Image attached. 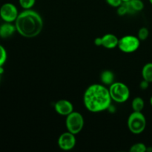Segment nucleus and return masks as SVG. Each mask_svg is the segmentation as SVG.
Returning <instances> with one entry per match:
<instances>
[{"label": "nucleus", "mask_w": 152, "mask_h": 152, "mask_svg": "<svg viewBox=\"0 0 152 152\" xmlns=\"http://www.w3.org/2000/svg\"><path fill=\"white\" fill-rule=\"evenodd\" d=\"M111 100L108 88L100 84L90 86L83 95L85 106L88 111L92 113H99L108 109Z\"/></svg>", "instance_id": "obj_1"}, {"label": "nucleus", "mask_w": 152, "mask_h": 152, "mask_svg": "<svg viewBox=\"0 0 152 152\" xmlns=\"http://www.w3.org/2000/svg\"><path fill=\"white\" fill-rule=\"evenodd\" d=\"M14 22L16 31L25 38L37 37L42 31V18L37 11L31 9L25 10L19 13Z\"/></svg>", "instance_id": "obj_2"}, {"label": "nucleus", "mask_w": 152, "mask_h": 152, "mask_svg": "<svg viewBox=\"0 0 152 152\" xmlns=\"http://www.w3.org/2000/svg\"><path fill=\"white\" fill-rule=\"evenodd\" d=\"M110 96L111 99L118 103L126 102L130 96V90L126 84L120 82H114L110 86Z\"/></svg>", "instance_id": "obj_3"}, {"label": "nucleus", "mask_w": 152, "mask_h": 152, "mask_svg": "<svg viewBox=\"0 0 152 152\" xmlns=\"http://www.w3.org/2000/svg\"><path fill=\"white\" fill-rule=\"evenodd\" d=\"M127 125L132 133L140 134L145 129L146 119L142 111H133L128 118Z\"/></svg>", "instance_id": "obj_4"}, {"label": "nucleus", "mask_w": 152, "mask_h": 152, "mask_svg": "<svg viewBox=\"0 0 152 152\" xmlns=\"http://www.w3.org/2000/svg\"><path fill=\"white\" fill-rule=\"evenodd\" d=\"M84 118L80 113L73 111L66 116L65 126L67 130L74 134H77L83 130L84 127Z\"/></svg>", "instance_id": "obj_5"}, {"label": "nucleus", "mask_w": 152, "mask_h": 152, "mask_svg": "<svg viewBox=\"0 0 152 152\" xmlns=\"http://www.w3.org/2000/svg\"><path fill=\"white\" fill-rule=\"evenodd\" d=\"M140 45V40L135 36L126 35L119 39L118 48L123 53H134L139 48Z\"/></svg>", "instance_id": "obj_6"}, {"label": "nucleus", "mask_w": 152, "mask_h": 152, "mask_svg": "<svg viewBox=\"0 0 152 152\" xmlns=\"http://www.w3.org/2000/svg\"><path fill=\"white\" fill-rule=\"evenodd\" d=\"M19 12L16 5L10 2L3 4L0 7V17L5 22H13L18 17Z\"/></svg>", "instance_id": "obj_7"}, {"label": "nucleus", "mask_w": 152, "mask_h": 152, "mask_svg": "<svg viewBox=\"0 0 152 152\" xmlns=\"http://www.w3.org/2000/svg\"><path fill=\"white\" fill-rule=\"evenodd\" d=\"M76 140L75 134L70 132H64L58 139V145L63 151H70L75 147Z\"/></svg>", "instance_id": "obj_8"}, {"label": "nucleus", "mask_w": 152, "mask_h": 152, "mask_svg": "<svg viewBox=\"0 0 152 152\" xmlns=\"http://www.w3.org/2000/svg\"><path fill=\"white\" fill-rule=\"evenodd\" d=\"M54 109L57 114L66 117L74 111V106L72 103L67 99H59L55 103Z\"/></svg>", "instance_id": "obj_9"}, {"label": "nucleus", "mask_w": 152, "mask_h": 152, "mask_svg": "<svg viewBox=\"0 0 152 152\" xmlns=\"http://www.w3.org/2000/svg\"><path fill=\"white\" fill-rule=\"evenodd\" d=\"M102 46L107 49H113L118 46L119 39L112 34H106L101 37Z\"/></svg>", "instance_id": "obj_10"}, {"label": "nucleus", "mask_w": 152, "mask_h": 152, "mask_svg": "<svg viewBox=\"0 0 152 152\" xmlns=\"http://www.w3.org/2000/svg\"><path fill=\"white\" fill-rule=\"evenodd\" d=\"M16 31L15 25L12 22H5L0 25V37L2 39H7L11 37Z\"/></svg>", "instance_id": "obj_11"}, {"label": "nucleus", "mask_w": 152, "mask_h": 152, "mask_svg": "<svg viewBox=\"0 0 152 152\" xmlns=\"http://www.w3.org/2000/svg\"><path fill=\"white\" fill-rule=\"evenodd\" d=\"M129 14H134L137 12H140L144 8V3L142 0H130L126 1Z\"/></svg>", "instance_id": "obj_12"}, {"label": "nucleus", "mask_w": 152, "mask_h": 152, "mask_svg": "<svg viewBox=\"0 0 152 152\" xmlns=\"http://www.w3.org/2000/svg\"><path fill=\"white\" fill-rule=\"evenodd\" d=\"M100 80L104 85L111 86L113 83H114V75L112 71L105 70L101 73Z\"/></svg>", "instance_id": "obj_13"}, {"label": "nucleus", "mask_w": 152, "mask_h": 152, "mask_svg": "<svg viewBox=\"0 0 152 152\" xmlns=\"http://www.w3.org/2000/svg\"><path fill=\"white\" fill-rule=\"evenodd\" d=\"M142 79L148 83H152V62L146 63L142 69Z\"/></svg>", "instance_id": "obj_14"}, {"label": "nucleus", "mask_w": 152, "mask_h": 152, "mask_svg": "<svg viewBox=\"0 0 152 152\" xmlns=\"http://www.w3.org/2000/svg\"><path fill=\"white\" fill-rule=\"evenodd\" d=\"M132 109L134 111H142L145 106V102L140 96H137L132 100Z\"/></svg>", "instance_id": "obj_15"}, {"label": "nucleus", "mask_w": 152, "mask_h": 152, "mask_svg": "<svg viewBox=\"0 0 152 152\" xmlns=\"http://www.w3.org/2000/svg\"><path fill=\"white\" fill-rule=\"evenodd\" d=\"M147 149V146L142 142H137L135 143L131 147L129 151L131 152H145Z\"/></svg>", "instance_id": "obj_16"}, {"label": "nucleus", "mask_w": 152, "mask_h": 152, "mask_svg": "<svg viewBox=\"0 0 152 152\" xmlns=\"http://www.w3.org/2000/svg\"><path fill=\"white\" fill-rule=\"evenodd\" d=\"M21 7L25 10L31 9L36 3V0H19Z\"/></svg>", "instance_id": "obj_17"}, {"label": "nucleus", "mask_w": 152, "mask_h": 152, "mask_svg": "<svg viewBox=\"0 0 152 152\" xmlns=\"http://www.w3.org/2000/svg\"><path fill=\"white\" fill-rule=\"evenodd\" d=\"M148 35H149V31H148V28L142 27L138 31L137 37L140 41H145L148 37Z\"/></svg>", "instance_id": "obj_18"}, {"label": "nucleus", "mask_w": 152, "mask_h": 152, "mask_svg": "<svg viewBox=\"0 0 152 152\" xmlns=\"http://www.w3.org/2000/svg\"><path fill=\"white\" fill-rule=\"evenodd\" d=\"M7 54L5 48L1 45H0V67L3 66L7 60Z\"/></svg>", "instance_id": "obj_19"}, {"label": "nucleus", "mask_w": 152, "mask_h": 152, "mask_svg": "<svg viewBox=\"0 0 152 152\" xmlns=\"http://www.w3.org/2000/svg\"><path fill=\"white\" fill-rule=\"evenodd\" d=\"M117 13L120 16L129 14V10H128L127 4H126V2H123L121 5H120L117 7Z\"/></svg>", "instance_id": "obj_20"}, {"label": "nucleus", "mask_w": 152, "mask_h": 152, "mask_svg": "<svg viewBox=\"0 0 152 152\" xmlns=\"http://www.w3.org/2000/svg\"><path fill=\"white\" fill-rule=\"evenodd\" d=\"M108 4L113 7H118L123 2V0H105Z\"/></svg>", "instance_id": "obj_21"}, {"label": "nucleus", "mask_w": 152, "mask_h": 152, "mask_svg": "<svg viewBox=\"0 0 152 152\" xmlns=\"http://www.w3.org/2000/svg\"><path fill=\"white\" fill-rule=\"evenodd\" d=\"M149 83H148V81L143 80L141 82L140 84V88L142 89V90H146L148 88V86H149Z\"/></svg>", "instance_id": "obj_22"}, {"label": "nucleus", "mask_w": 152, "mask_h": 152, "mask_svg": "<svg viewBox=\"0 0 152 152\" xmlns=\"http://www.w3.org/2000/svg\"><path fill=\"white\" fill-rule=\"evenodd\" d=\"M94 44L96 46H102V39H101V37H97L94 39Z\"/></svg>", "instance_id": "obj_23"}, {"label": "nucleus", "mask_w": 152, "mask_h": 152, "mask_svg": "<svg viewBox=\"0 0 152 152\" xmlns=\"http://www.w3.org/2000/svg\"><path fill=\"white\" fill-rule=\"evenodd\" d=\"M146 151H147V152H152V146L147 147Z\"/></svg>", "instance_id": "obj_24"}, {"label": "nucleus", "mask_w": 152, "mask_h": 152, "mask_svg": "<svg viewBox=\"0 0 152 152\" xmlns=\"http://www.w3.org/2000/svg\"><path fill=\"white\" fill-rule=\"evenodd\" d=\"M4 73V69H3V66L0 67V74L2 75V74Z\"/></svg>", "instance_id": "obj_25"}, {"label": "nucleus", "mask_w": 152, "mask_h": 152, "mask_svg": "<svg viewBox=\"0 0 152 152\" xmlns=\"http://www.w3.org/2000/svg\"><path fill=\"white\" fill-rule=\"evenodd\" d=\"M150 104H151V105L152 106V96H151V98H150Z\"/></svg>", "instance_id": "obj_26"}, {"label": "nucleus", "mask_w": 152, "mask_h": 152, "mask_svg": "<svg viewBox=\"0 0 152 152\" xmlns=\"http://www.w3.org/2000/svg\"><path fill=\"white\" fill-rule=\"evenodd\" d=\"M130 1V0H123V2H126V1Z\"/></svg>", "instance_id": "obj_27"}, {"label": "nucleus", "mask_w": 152, "mask_h": 152, "mask_svg": "<svg viewBox=\"0 0 152 152\" xmlns=\"http://www.w3.org/2000/svg\"><path fill=\"white\" fill-rule=\"evenodd\" d=\"M149 2L151 3V4H152V0H149Z\"/></svg>", "instance_id": "obj_28"}, {"label": "nucleus", "mask_w": 152, "mask_h": 152, "mask_svg": "<svg viewBox=\"0 0 152 152\" xmlns=\"http://www.w3.org/2000/svg\"><path fill=\"white\" fill-rule=\"evenodd\" d=\"M1 74H0V80H1Z\"/></svg>", "instance_id": "obj_29"}]
</instances>
